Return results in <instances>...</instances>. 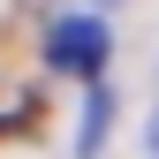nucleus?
I'll list each match as a JSON object with an SVG mask.
<instances>
[{"mask_svg": "<svg viewBox=\"0 0 159 159\" xmlns=\"http://www.w3.org/2000/svg\"><path fill=\"white\" fill-rule=\"evenodd\" d=\"M46 61L68 68V76H98V61H106V30H98V23H61L53 46H46Z\"/></svg>", "mask_w": 159, "mask_h": 159, "instance_id": "obj_1", "label": "nucleus"}, {"mask_svg": "<svg viewBox=\"0 0 159 159\" xmlns=\"http://www.w3.org/2000/svg\"><path fill=\"white\" fill-rule=\"evenodd\" d=\"M152 159H159V106H152Z\"/></svg>", "mask_w": 159, "mask_h": 159, "instance_id": "obj_2", "label": "nucleus"}]
</instances>
